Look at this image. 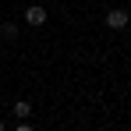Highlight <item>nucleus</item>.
Returning a JSON list of instances; mask_svg holds the SVG:
<instances>
[{
  "instance_id": "obj_6",
  "label": "nucleus",
  "mask_w": 131,
  "mask_h": 131,
  "mask_svg": "<svg viewBox=\"0 0 131 131\" xmlns=\"http://www.w3.org/2000/svg\"><path fill=\"white\" fill-rule=\"evenodd\" d=\"M0 131H4V121H0Z\"/></svg>"
},
{
  "instance_id": "obj_3",
  "label": "nucleus",
  "mask_w": 131,
  "mask_h": 131,
  "mask_svg": "<svg viewBox=\"0 0 131 131\" xmlns=\"http://www.w3.org/2000/svg\"><path fill=\"white\" fill-rule=\"evenodd\" d=\"M14 117H18V121H28V117H32V103H28V99H14Z\"/></svg>"
},
{
  "instance_id": "obj_1",
  "label": "nucleus",
  "mask_w": 131,
  "mask_h": 131,
  "mask_svg": "<svg viewBox=\"0 0 131 131\" xmlns=\"http://www.w3.org/2000/svg\"><path fill=\"white\" fill-rule=\"evenodd\" d=\"M103 21H106V28H124L131 21V11H106Z\"/></svg>"
},
{
  "instance_id": "obj_4",
  "label": "nucleus",
  "mask_w": 131,
  "mask_h": 131,
  "mask_svg": "<svg viewBox=\"0 0 131 131\" xmlns=\"http://www.w3.org/2000/svg\"><path fill=\"white\" fill-rule=\"evenodd\" d=\"M0 36H4V39H14V36H18V25H14V21H4V25H0Z\"/></svg>"
},
{
  "instance_id": "obj_5",
  "label": "nucleus",
  "mask_w": 131,
  "mask_h": 131,
  "mask_svg": "<svg viewBox=\"0 0 131 131\" xmlns=\"http://www.w3.org/2000/svg\"><path fill=\"white\" fill-rule=\"evenodd\" d=\"M14 131H36V128H32V124H25V121H21V124H14Z\"/></svg>"
},
{
  "instance_id": "obj_2",
  "label": "nucleus",
  "mask_w": 131,
  "mask_h": 131,
  "mask_svg": "<svg viewBox=\"0 0 131 131\" xmlns=\"http://www.w3.org/2000/svg\"><path fill=\"white\" fill-rule=\"evenodd\" d=\"M25 21L32 25V28H39V25H46V7H39V4L25 7Z\"/></svg>"
}]
</instances>
